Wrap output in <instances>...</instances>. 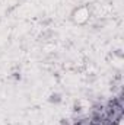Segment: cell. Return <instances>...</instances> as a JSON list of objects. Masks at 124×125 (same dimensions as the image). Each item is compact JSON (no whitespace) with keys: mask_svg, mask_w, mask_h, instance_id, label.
I'll use <instances>...</instances> for the list:
<instances>
[{"mask_svg":"<svg viewBox=\"0 0 124 125\" xmlns=\"http://www.w3.org/2000/svg\"><path fill=\"white\" fill-rule=\"evenodd\" d=\"M9 79H12V80H15V82H19V80L22 79V76H21V71H13V73L9 76Z\"/></svg>","mask_w":124,"mask_h":125,"instance_id":"52a82bcc","label":"cell"},{"mask_svg":"<svg viewBox=\"0 0 124 125\" xmlns=\"http://www.w3.org/2000/svg\"><path fill=\"white\" fill-rule=\"evenodd\" d=\"M53 22H54V19H53V18H42V19L39 21V25H41L42 28H48Z\"/></svg>","mask_w":124,"mask_h":125,"instance_id":"277c9868","label":"cell"},{"mask_svg":"<svg viewBox=\"0 0 124 125\" xmlns=\"http://www.w3.org/2000/svg\"><path fill=\"white\" fill-rule=\"evenodd\" d=\"M60 125H72V124H70V121L67 118H62L60 119Z\"/></svg>","mask_w":124,"mask_h":125,"instance_id":"9c48e42d","label":"cell"},{"mask_svg":"<svg viewBox=\"0 0 124 125\" xmlns=\"http://www.w3.org/2000/svg\"><path fill=\"white\" fill-rule=\"evenodd\" d=\"M96 79H98V76H96L95 73H88V74H86V77H85V83L92 84V83L96 82Z\"/></svg>","mask_w":124,"mask_h":125,"instance_id":"5b68a950","label":"cell"},{"mask_svg":"<svg viewBox=\"0 0 124 125\" xmlns=\"http://www.w3.org/2000/svg\"><path fill=\"white\" fill-rule=\"evenodd\" d=\"M0 23H1V18H0Z\"/></svg>","mask_w":124,"mask_h":125,"instance_id":"30bf717a","label":"cell"},{"mask_svg":"<svg viewBox=\"0 0 124 125\" xmlns=\"http://www.w3.org/2000/svg\"><path fill=\"white\" fill-rule=\"evenodd\" d=\"M112 52V57H118V58H123L124 57V52L121 48H117V50H114V51H111Z\"/></svg>","mask_w":124,"mask_h":125,"instance_id":"ba28073f","label":"cell"},{"mask_svg":"<svg viewBox=\"0 0 124 125\" xmlns=\"http://www.w3.org/2000/svg\"><path fill=\"white\" fill-rule=\"evenodd\" d=\"M22 1H25V0H19V1H16L15 4H12L10 7H7V9H6V12H4V15H6V16H7V15H10L15 9H18V7L21 6V3H22Z\"/></svg>","mask_w":124,"mask_h":125,"instance_id":"8992f818","label":"cell"},{"mask_svg":"<svg viewBox=\"0 0 124 125\" xmlns=\"http://www.w3.org/2000/svg\"><path fill=\"white\" fill-rule=\"evenodd\" d=\"M54 35H56L54 29H51V28H45L44 31L37 36V41H38V42H48L50 39H53Z\"/></svg>","mask_w":124,"mask_h":125,"instance_id":"6da1fadb","label":"cell"},{"mask_svg":"<svg viewBox=\"0 0 124 125\" xmlns=\"http://www.w3.org/2000/svg\"><path fill=\"white\" fill-rule=\"evenodd\" d=\"M72 112H73V115H80L82 112H83V106L80 105V100H74L73 102V106H72Z\"/></svg>","mask_w":124,"mask_h":125,"instance_id":"7a4b0ae2","label":"cell"},{"mask_svg":"<svg viewBox=\"0 0 124 125\" xmlns=\"http://www.w3.org/2000/svg\"><path fill=\"white\" fill-rule=\"evenodd\" d=\"M48 102L50 103H53V105H59V103H62L63 102V97L60 93H51L48 96Z\"/></svg>","mask_w":124,"mask_h":125,"instance_id":"3957f363","label":"cell"}]
</instances>
